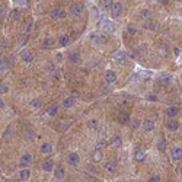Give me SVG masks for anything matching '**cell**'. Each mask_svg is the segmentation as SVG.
I'll return each instance as SVG.
<instances>
[{
    "mask_svg": "<svg viewBox=\"0 0 182 182\" xmlns=\"http://www.w3.org/2000/svg\"><path fill=\"white\" fill-rule=\"evenodd\" d=\"M111 13H112L114 17H118L122 13V4L119 1H112V4H111Z\"/></svg>",
    "mask_w": 182,
    "mask_h": 182,
    "instance_id": "6da1fadb",
    "label": "cell"
},
{
    "mask_svg": "<svg viewBox=\"0 0 182 182\" xmlns=\"http://www.w3.org/2000/svg\"><path fill=\"white\" fill-rule=\"evenodd\" d=\"M54 176H55V179H58V181H63V179H64L66 170H64V167L61 165L55 166V169H54Z\"/></svg>",
    "mask_w": 182,
    "mask_h": 182,
    "instance_id": "7a4b0ae2",
    "label": "cell"
},
{
    "mask_svg": "<svg viewBox=\"0 0 182 182\" xmlns=\"http://www.w3.org/2000/svg\"><path fill=\"white\" fill-rule=\"evenodd\" d=\"M82 10H83V4H80V3H73V4L70 6V15H73V16L80 15Z\"/></svg>",
    "mask_w": 182,
    "mask_h": 182,
    "instance_id": "3957f363",
    "label": "cell"
},
{
    "mask_svg": "<svg viewBox=\"0 0 182 182\" xmlns=\"http://www.w3.org/2000/svg\"><path fill=\"white\" fill-rule=\"evenodd\" d=\"M165 125H166V128H167V131H176L179 128V124H178L176 119H167Z\"/></svg>",
    "mask_w": 182,
    "mask_h": 182,
    "instance_id": "277c9868",
    "label": "cell"
},
{
    "mask_svg": "<svg viewBox=\"0 0 182 182\" xmlns=\"http://www.w3.org/2000/svg\"><path fill=\"white\" fill-rule=\"evenodd\" d=\"M50 15L52 19H63V17H66V12L63 9H52Z\"/></svg>",
    "mask_w": 182,
    "mask_h": 182,
    "instance_id": "5b68a950",
    "label": "cell"
},
{
    "mask_svg": "<svg viewBox=\"0 0 182 182\" xmlns=\"http://www.w3.org/2000/svg\"><path fill=\"white\" fill-rule=\"evenodd\" d=\"M112 58H115L118 61H125V58H127V54L124 52L122 50H118L115 52H112V55H111Z\"/></svg>",
    "mask_w": 182,
    "mask_h": 182,
    "instance_id": "8992f818",
    "label": "cell"
},
{
    "mask_svg": "<svg viewBox=\"0 0 182 182\" xmlns=\"http://www.w3.org/2000/svg\"><path fill=\"white\" fill-rule=\"evenodd\" d=\"M115 80H116V74H115V71L109 70V71H106V73H105V82L108 83V84L114 83Z\"/></svg>",
    "mask_w": 182,
    "mask_h": 182,
    "instance_id": "52a82bcc",
    "label": "cell"
},
{
    "mask_svg": "<svg viewBox=\"0 0 182 182\" xmlns=\"http://www.w3.org/2000/svg\"><path fill=\"white\" fill-rule=\"evenodd\" d=\"M68 61H71V63H79V61H80V52H79V51H70V52H68Z\"/></svg>",
    "mask_w": 182,
    "mask_h": 182,
    "instance_id": "ba28073f",
    "label": "cell"
},
{
    "mask_svg": "<svg viewBox=\"0 0 182 182\" xmlns=\"http://www.w3.org/2000/svg\"><path fill=\"white\" fill-rule=\"evenodd\" d=\"M67 160H68V163H71V165H77V163L80 162V156H79L76 151H73V153H70V154H68Z\"/></svg>",
    "mask_w": 182,
    "mask_h": 182,
    "instance_id": "9c48e42d",
    "label": "cell"
},
{
    "mask_svg": "<svg viewBox=\"0 0 182 182\" xmlns=\"http://www.w3.org/2000/svg\"><path fill=\"white\" fill-rule=\"evenodd\" d=\"M31 162H32V154L31 153H25V154L20 156V166H26Z\"/></svg>",
    "mask_w": 182,
    "mask_h": 182,
    "instance_id": "30bf717a",
    "label": "cell"
},
{
    "mask_svg": "<svg viewBox=\"0 0 182 182\" xmlns=\"http://www.w3.org/2000/svg\"><path fill=\"white\" fill-rule=\"evenodd\" d=\"M143 128H144V131H153V128H154V121H153L151 118L144 119V122H143Z\"/></svg>",
    "mask_w": 182,
    "mask_h": 182,
    "instance_id": "8fae6325",
    "label": "cell"
},
{
    "mask_svg": "<svg viewBox=\"0 0 182 182\" xmlns=\"http://www.w3.org/2000/svg\"><path fill=\"white\" fill-rule=\"evenodd\" d=\"M170 154H172V159H175V160H181L182 149L181 147H173V149L170 150Z\"/></svg>",
    "mask_w": 182,
    "mask_h": 182,
    "instance_id": "7c38bea8",
    "label": "cell"
},
{
    "mask_svg": "<svg viewBox=\"0 0 182 182\" xmlns=\"http://www.w3.org/2000/svg\"><path fill=\"white\" fill-rule=\"evenodd\" d=\"M20 57H22V60L23 61H26V63H29V61H32L33 60V52L29 50H25L22 54H20Z\"/></svg>",
    "mask_w": 182,
    "mask_h": 182,
    "instance_id": "4fadbf2b",
    "label": "cell"
},
{
    "mask_svg": "<svg viewBox=\"0 0 182 182\" xmlns=\"http://www.w3.org/2000/svg\"><path fill=\"white\" fill-rule=\"evenodd\" d=\"M54 167V162H52V159H45L44 162H42V169L45 170V172H51V169Z\"/></svg>",
    "mask_w": 182,
    "mask_h": 182,
    "instance_id": "5bb4252c",
    "label": "cell"
},
{
    "mask_svg": "<svg viewBox=\"0 0 182 182\" xmlns=\"http://www.w3.org/2000/svg\"><path fill=\"white\" fill-rule=\"evenodd\" d=\"M102 157H103V153H102V150H95L93 153H92V160L95 162V163H98L102 160Z\"/></svg>",
    "mask_w": 182,
    "mask_h": 182,
    "instance_id": "9a60e30c",
    "label": "cell"
},
{
    "mask_svg": "<svg viewBox=\"0 0 182 182\" xmlns=\"http://www.w3.org/2000/svg\"><path fill=\"white\" fill-rule=\"evenodd\" d=\"M134 159H135L137 162H144V159H146V151H144V150H137L135 154H134Z\"/></svg>",
    "mask_w": 182,
    "mask_h": 182,
    "instance_id": "2e32d148",
    "label": "cell"
},
{
    "mask_svg": "<svg viewBox=\"0 0 182 182\" xmlns=\"http://www.w3.org/2000/svg\"><path fill=\"white\" fill-rule=\"evenodd\" d=\"M29 176H31V170H29L28 167H23V169L19 172V178H20L22 181H26Z\"/></svg>",
    "mask_w": 182,
    "mask_h": 182,
    "instance_id": "e0dca14e",
    "label": "cell"
},
{
    "mask_svg": "<svg viewBox=\"0 0 182 182\" xmlns=\"http://www.w3.org/2000/svg\"><path fill=\"white\" fill-rule=\"evenodd\" d=\"M74 102H76L74 96H68V98H66L63 100V108H71L74 105Z\"/></svg>",
    "mask_w": 182,
    "mask_h": 182,
    "instance_id": "ac0fdd59",
    "label": "cell"
},
{
    "mask_svg": "<svg viewBox=\"0 0 182 182\" xmlns=\"http://www.w3.org/2000/svg\"><path fill=\"white\" fill-rule=\"evenodd\" d=\"M166 147H167V141H166V138L162 135L160 138H159V141H157V149L160 150V151H163V150H166Z\"/></svg>",
    "mask_w": 182,
    "mask_h": 182,
    "instance_id": "d6986e66",
    "label": "cell"
},
{
    "mask_svg": "<svg viewBox=\"0 0 182 182\" xmlns=\"http://www.w3.org/2000/svg\"><path fill=\"white\" fill-rule=\"evenodd\" d=\"M58 42H60V45H61V47H66L67 44L70 42V38H68V35H67V33H63V35H60V38H58Z\"/></svg>",
    "mask_w": 182,
    "mask_h": 182,
    "instance_id": "ffe728a7",
    "label": "cell"
},
{
    "mask_svg": "<svg viewBox=\"0 0 182 182\" xmlns=\"http://www.w3.org/2000/svg\"><path fill=\"white\" fill-rule=\"evenodd\" d=\"M105 169H106L108 172H115L116 170V162H114V160L106 162V163H105Z\"/></svg>",
    "mask_w": 182,
    "mask_h": 182,
    "instance_id": "44dd1931",
    "label": "cell"
},
{
    "mask_svg": "<svg viewBox=\"0 0 182 182\" xmlns=\"http://www.w3.org/2000/svg\"><path fill=\"white\" fill-rule=\"evenodd\" d=\"M39 150H41V153H51L52 151V144L51 143H42Z\"/></svg>",
    "mask_w": 182,
    "mask_h": 182,
    "instance_id": "7402d4cb",
    "label": "cell"
},
{
    "mask_svg": "<svg viewBox=\"0 0 182 182\" xmlns=\"http://www.w3.org/2000/svg\"><path fill=\"white\" fill-rule=\"evenodd\" d=\"M178 112H179V109L176 106H169L166 109V115L167 116H175V115H178Z\"/></svg>",
    "mask_w": 182,
    "mask_h": 182,
    "instance_id": "603a6c76",
    "label": "cell"
},
{
    "mask_svg": "<svg viewBox=\"0 0 182 182\" xmlns=\"http://www.w3.org/2000/svg\"><path fill=\"white\" fill-rule=\"evenodd\" d=\"M128 119H130V114H128V112H121V114H119V116H118V121H119L121 124L128 122Z\"/></svg>",
    "mask_w": 182,
    "mask_h": 182,
    "instance_id": "cb8c5ba5",
    "label": "cell"
},
{
    "mask_svg": "<svg viewBox=\"0 0 182 182\" xmlns=\"http://www.w3.org/2000/svg\"><path fill=\"white\" fill-rule=\"evenodd\" d=\"M159 82L162 83V84H167V83L170 82V76H169L167 73H162V74L159 76Z\"/></svg>",
    "mask_w": 182,
    "mask_h": 182,
    "instance_id": "d4e9b609",
    "label": "cell"
},
{
    "mask_svg": "<svg viewBox=\"0 0 182 182\" xmlns=\"http://www.w3.org/2000/svg\"><path fill=\"white\" fill-rule=\"evenodd\" d=\"M102 25H103L102 28H103V29H106L108 32H112V31H114V23H112V22H109V20H103V22H102Z\"/></svg>",
    "mask_w": 182,
    "mask_h": 182,
    "instance_id": "484cf974",
    "label": "cell"
},
{
    "mask_svg": "<svg viewBox=\"0 0 182 182\" xmlns=\"http://www.w3.org/2000/svg\"><path fill=\"white\" fill-rule=\"evenodd\" d=\"M54 45V39L52 38H45L42 41V48H51Z\"/></svg>",
    "mask_w": 182,
    "mask_h": 182,
    "instance_id": "4316f807",
    "label": "cell"
},
{
    "mask_svg": "<svg viewBox=\"0 0 182 182\" xmlns=\"http://www.w3.org/2000/svg\"><path fill=\"white\" fill-rule=\"evenodd\" d=\"M57 111H58V108H57V105H48V108H47V114L51 116H54L57 114Z\"/></svg>",
    "mask_w": 182,
    "mask_h": 182,
    "instance_id": "83f0119b",
    "label": "cell"
},
{
    "mask_svg": "<svg viewBox=\"0 0 182 182\" xmlns=\"http://www.w3.org/2000/svg\"><path fill=\"white\" fill-rule=\"evenodd\" d=\"M23 137L28 138V140H32L33 137H35V132H33L32 128H28V130H25V132H23Z\"/></svg>",
    "mask_w": 182,
    "mask_h": 182,
    "instance_id": "f1b7e54d",
    "label": "cell"
},
{
    "mask_svg": "<svg viewBox=\"0 0 182 182\" xmlns=\"http://www.w3.org/2000/svg\"><path fill=\"white\" fill-rule=\"evenodd\" d=\"M112 144H114L115 147H121V144H122V138H121V135H114V138H112Z\"/></svg>",
    "mask_w": 182,
    "mask_h": 182,
    "instance_id": "f546056e",
    "label": "cell"
},
{
    "mask_svg": "<svg viewBox=\"0 0 182 182\" xmlns=\"http://www.w3.org/2000/svg\"><path fill=\"white\" fill-rule=\"evenodd\" d=\"M105 146H106V140H105L103 137H100L99 140L96 141V149H98V150H102L103 147H105Z\"/></svg>",
    "mask_w": 182,
    "mask_h": 182,
    "instance_id": "4dcf8cb0",
    "label": "cell"
},
{
    "mask_svg": "<svg viewBox=\"0 0 182 182\" xmlns=\"http://www.w3.org/2000/svg\"><path fill=\"white\" fill-rule=\"evenodd\" d=\"M31 108L32 109H38V108H41V99H32L31 100Z\"/></svg>",
    "mask_w": 182,
    "mask_h": 182,
    "instance_id": "1f68e13d",
    "label": "cell"
},
{
    "mask_svg": "<svg viewBox=\"0 0 182 182\" xmlns=\"http://www.w3.org/2000/svg\"><path fill=\"white\" fill-rule=\"evenodd\" d=\"M144 28L146 29H156V23L153 22V20H147V22H144Z\"/></svg>",
    "mask_w": 182,
    "mask_h": 182,
    "instance_id": "d6a6232c",
    "label": "cell"
},
{
    "mask_svg": "<svg viewBox=\"0 0 182 182\" xmlns=\"http://www.w3.org/2000/svg\"><path fill=\"white\" fill-rule=\"evenodd\" d=\"M149 182H160V176L159 175H150L149 176Z\"/></svg>",
    "mask_w": 182,
    "mask_h": 182,
    "instance_id": "836d02e7",
    "label": "cell"
},
{
    "mask_svg": "<svg viewBox=\"0 0 182 182\" xmlns=\"http://www.w3.org/2000/svg\"><path fill=\"white\" fill-rule=\"evenodd\" d=\"M7 90H9L7 84H6V83H0V93H6Z\"/></svg>",
    "mask_w": 182,
    "mask_h": 182,
    "instance_id": "e575fe53",
    "label": "cell"
},
{
    "mask_svg": "<svg viewBox=\"0 0 182 182\" xmlns=\"http://www.w3.org/2000/svg\"><path fill=\"white\" fill-rule=\"evenodd\" d=\"M138 124H140V122H138V119L132 118V121H131V124H130V125H131V128H132V130H135V128L138 127Z\"/></svg>",
    "mask_w": 182,
    "mask_h": 182,
    "instance_id": "d590c367",
    "label": "cell"
},
{
    "mask_svg": "<svg viewBox=\"0 0 182 182\" xmlns=\"http://www.w3.org/2000/svg\"><path fill=\"white\" fill-rule=\"evenodd\" d=\"M89 127H92V128H98V122H96V119H90V121H89Z\"/></svg>",
    "mask_w": 182,
    "mask_h": 182,
    "instance_id": "8d00e7d4",
    "label": "cell"
},
{
    "mask_svg": "<svg viewBox=\"0 0 182 182\" xmlns=\"http://www.w3.org/2000/svg\"><path fill=\"white\" fill-rule=\"evenodd\" d=\"M149 10H147V9H144V10H141V15H140V16L143 17V19H144V17H149Z\"/></svg>",
    "mask_w": 182,
    "mask_h": 182,
    "instance_id": "74e56055",
    "label": "cell"
},
{
    "mask_svg": "<svg viewBox=\"0 0 182 182\" xmlns=\"http://www.w3.org/2000/svg\"><path fill=\"white\" fill-rule=\"evenodd\" d=\"M147 99H150V100H157V96H156V95H153V93H150V95H147Z\"/></svg>",
    "mask_w": 182,
    "mask_h": 182,
    "instance_id": "f35d334b",
    "label": "cell"
},
{
    "mask_svg": "<svg viewBox=\"0 0 182 182\" xmlns=\"http://www.w3.org/2000/svg\"><path fill=\"white\" fill-rule=\"evenodd\" d=\"M128 32H130V33H134V32H135V28H134V25H128Z\"/></svg>",
    "mask_w": 182,
    "mask_h": 182,
    "instance_id": "ab89813d",
    "label": "cell"
},
{
    "mask_svg": "<svg viewBox=\"0 0 182 182\" xmlns=\"http://www.w3.org/2000/svg\"><path fill=\"white\" fill-rule=\"evenodd\" d=\"M12 15H13V17H16V19H17L19 16H20V15H19V10H17V9H16V10H13V12H12Z\"/></svg>",
    "mask_w": 182,
    "mask_h": 182,
    "instance_id": "60d3db41",
    "label": "cell"
},
{
    "mask_svg": "<svg viewBox=\"0 0 182 182\" xmlns=\"http://www.w3.org/2000/svg\"><path fill=\"white\" fill-rule=\"evenodd\" d=\"M175 170H176V173H178V175H181V173H182V167H181V165L176 166V169H175Z\"/></svg>",
    "mask_w": 182,
    "mask_h": 182,
    "instance_id": "b9f144b4",
    "label": "cell"
},
{
    "mask_svg": "<svg viewBox=\"0 0 182 182\" xmlns=\"http://www.w3.org/2000/svg\"><path fill=\"white\" fill-rule=\"evenodd\" d=\"M102 3H103L105 7H111V4H112V1H102Z\"/></svg>",
    "mask_w": 182,
    "mask_h": 182,
    "instance_id": "7bdbcfd3",
    "label": "cell"
},
{
    "mask_svg": "<svg viewBox=\"0 0 182 182\" xmlns=\"http://www.w3.org/2000/svg\"><path fill=\"white\" fill-rule=\"evenodd\" d=\"M10 130H12V125H9V127H7V130H6V132H4V135H9V134H10Z\"/></svg>",
    "mask_w": 182,
    "mask_h": 182,
    "instance_id": "ee69618b",
    "label": "cell"
},
{
    "mask_svg": "<svg viewBox=\"0 0 182 182\" xmlns=\"http://www.w3.org/2000/svg\"><path fill=\"white\" fill-rule=\"evenodd\" d=\"M0 108H4V102H3L1 99H0Z\"/></svg>",
    "mask_w": 182,
    "mask_h": 182,
    "instance_id": "f6af8a7d",
    "label": "cell"
},
{
    "mask_svg": "<svg viewBox=\"0 0 182 182\" xmlns=\"http://www.w3.org/2000/svg\"><path fill=\"white\" fill-rule=\"evenodd\" d=\"M3 67H4V63H3V61L0 60V68H3Z\"/></svg>",
    "mask_w": 182,
    "mask_h": 182,
    "instance_id": "bcb514c9",
    "label": "cell"
},
{
    "mask_svg": "<svg viewBox=\"0 0 182 182\" xmlns=\"http://www.w3.org/2000/svg\"><path fill=\"white\" fill-rule=\"evenodd\" d=\"M4 182H10V181H9V179H7V181H4Z\"/></svg>",
    "mask_w": 182,
    "mask_h": 182,
    "instance_id": "7dc6e473",
    "label": "cell"
},
{
    "mask_svg": "<svg viewBox=\"0 0 182 182\" xmlns=\"http://www.w3.org/2000/svg\"><path fill=\"white\" fill-rule=\"evenodd\" d=\"M169 182H173V181H169Z\"/></svg>",
    "mask_w": 182,
    "mask_h": 182,
    "instance_id": "c3c4849f",
    "label": "cell"
}]
</instances>
